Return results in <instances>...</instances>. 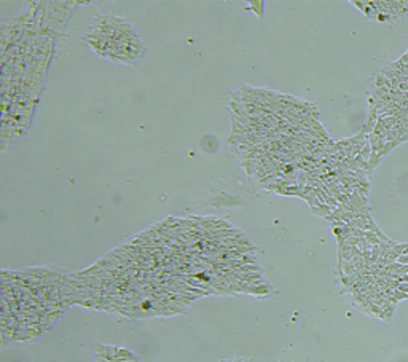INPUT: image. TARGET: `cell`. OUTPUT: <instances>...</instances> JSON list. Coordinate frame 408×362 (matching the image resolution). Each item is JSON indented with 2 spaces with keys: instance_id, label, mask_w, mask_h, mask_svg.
<instances>
[{
  "instance_id": "cell-2",
  "label": "cell",
  "mask_w": 408,
  "mask_h": 362,
  "mask_svg": "<svg viewBox=\"0 0 408 362\" xmlns=\"http://www.w3.org/2000/svg\"><path fill=\"white\" fill-rule=\"evenodd\" d=\"M117 359H120V361H126V362H136V361H137V358H136L133 353H130V351L125 350V348H118V356H117Z\"/></svg>"
},
{
  "instance_id": "cell-1",
  "label": "cell",
  "mask_w": 408,
  "mask_h": 362,
  "mask_svg": "<svg viewBox=\"0 0 408 362\" xmlns=\"http://www.w3.org/2000/svg\"><path fill=\"white\" fill-rule=\"evenodd\" d=\"M96 354H101L102 358L113 361L118 356V348H115V346H105V345H101L96 342Z\"/></svg>"
}]
</instances>
